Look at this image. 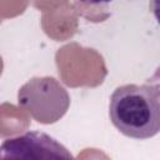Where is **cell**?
I'll list each match as a JSON object with an SVG mask.
<instances>
[{"label": "cell", "instance_id": "obj_6", "mask_svg": "<svg viewBox=\"0 0 160 160\" xmlns=\"http://www.w3.org/2000/svg\"><path fill=\"white\" fill-rule=\"evenodd\" d=\"M100 1H111V0H100Z\"/></svg>", "mask_w": 160, "mask_h": 160}, {"label": "cell", "instance_id": "obj_5", "mask_svg": "<svg viewBox=\"0 0 160 160\" xmlns=\"http://www.w3.org/2000/svg\"><path fill=\"white\" fill-rule=\"evenodd\" d=\"M148 82L154 84V85H155V86H158V89L160 90V69H158V71L155 72V75H154L150 80H148Z\"/></svg>", "mask_w": 160, "mask_h": 160}, {"label": "cell", "instance_id": "obj_2", "mask_svg": "<svg viewBox=\"0 0 160 160\" xmlns=\"http://www.w3.org/2000/svg\"><path fill=\"white\" fill-rule=\"evenodd\" d=\"M18 104L40 124H54L69 109L66 89L51 76L32 78L18 92Z\"/></svg>", "mask_w": 160, "mask_h": 160}, {"label": "cell", "instance_id": "obj_4", "mask_svg": "<svg viewBox=\"0 0 160 160\" xmlns=\"http://www.w3.org/2000/svg\"><path fill=\"white\" fill-rule=\"evenodd\" d=\"M152 12L155 15V19L160 24V0H152Z\"/></svg>", "mask_w": 160, "mask_h": 160}, {"label": "cell", "instance_id": "obj_3", "mask_svg": "<svg viewBox=\"0 0 160 160\" xmlns=\"http://www.w3.org/2000/svg\"><path fill=\"white\" fill-rule=\"evenodd\" d=\"M1 159H71L68 149L50 135L41 131H28L6 139L0 148Z\"/></svg>", "mask_w": 160, "mask_h": 160}, {"label": "cell", "instance_id": "obj_1", "mask_svg": "<svg viewBox=\"0 0 160 160\" xmlns=\"http://www.w3.org/2000/svg\"><path fill=\"white\" fill-rule=\"evenodd\" d=\"M112 125L125 136L145 140L160 132V90L154 84L118 86L109 104Z\"/></svg>", "mask_w": 160, "mask_h": 160}]
</instances>
